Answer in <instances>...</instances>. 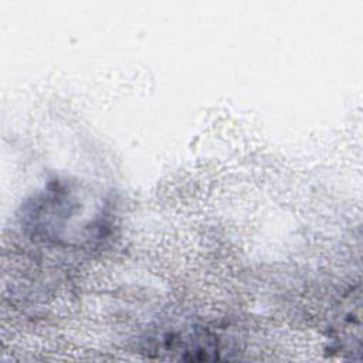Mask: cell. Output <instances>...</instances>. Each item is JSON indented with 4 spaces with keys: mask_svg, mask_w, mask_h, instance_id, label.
I'll list each match as a JSON object with an SVG mask.
<instances>
[{
    "mask_svg": "<svg viewBox=\"0 0 363 363\" xmlns=\"http://www.w3.org/2000/svg\"><path fill=\"white\" fill-rule=\"evenodd\" d=\"M72 184L57 180L34 194L23 207L21 225L40 241L71 244L74 231L96 230L101 223L86 221L84 199Z\"/></svg>",
    "mask_w": 363,
    "mask_h": 363,
    "instance_id": "cell-1",
    "label": "cell"
},
{
    "mask_svg": "<svg viewBox=\"0 0 363 363\" xmlns=\"http://www.w3.org/2000/svg\"><path fill=\"white\" fill-rule=\"evenodd\" d=\"M360 288H352L340 301L329 326V350L350 359H360L362 322Z\"/></svg>",
    "mask_w": 363,
    "mask_h": 363,
    "instance_id": "cell-3",
    "label": "cell"
},
{
    "mask_svg": "<svg viewBox=\"0 0 363 363\" xmlns=\"http://www.w3.org/2000/svg\"><path fill=\"white\" fill-rule=\"evenodd\" d=\"M145 352L166 360H218L223 352L220 336L201 325H173L150 335Z\"/></svg>",
    "mask_w": 363,
    "mask_h": 363,
    "instance_id": "cell-2",
    "label": "cell"
}]
</instances>
